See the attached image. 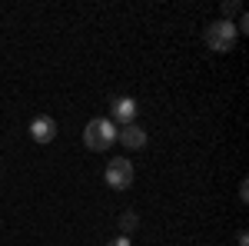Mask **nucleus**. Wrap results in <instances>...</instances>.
Returning a JSON list of instances; mask_svg holds the SVG:
<instances>
[{
	"instance_id": "1a4fd4ad",
	"label": "nucleus",
	"mask_w": 249,
	"mask_h": 246,
	"mask_svg": "<svg viewBox=\"0 0 249 246\" xmlns=\"http://www.w3.org/2000/svg\"><path fill=\"white\" fill-rule=\"evenodd\" d=\"M110 246H130V236H116V240H113Z\"/></svg>"
},
{
	"instance_id": "423d86ee",
	"label": "nucleus",
	"mask_w": 249,
	"mask_h": 246,
	"mask_svg": "<svg viewBox=\"0 0 249 246\" xmlns=\"http://www.w3.org/2000/svg\"><path fill=\"white\" fill-rule=\"evenodd\" d=\"M116 140H120L126 150H143V147H146V130L136 127V123H126V127L116 130Z\"/></svg>"
},
{
	"instance_id": "39448f33",
	"label": "nucleus",
	"mask_w": 249,
	"mask_h": 246,
	"mask_svg": "<svg viewBox=\"0 0 249 246\" xmlns=\"http://www.w3.org/2000/svg\"><path fill=\"white\" fill-rule=\"evenodd\" d=\"M110 110H113V123H120V127L133 123L136 114H140V107H136V100H133V96H116Z\"/></svg>"
},
{
	"instance_id": "6e6552de",
	"label": "nucleus",
	"mask_w": 249,
	"mask_h": 246,
	"mask_svg": "<svg viewBox=\"0 0 249 246\" xmlns=\"http://www.w3.org/2000/svg\"><path fill=\"white\" fill-rule=\"evenodd\" d=\"M236 10H239V3H236V0H226V3H223V14H226V20H230Z\"/></svg>"
},
{
	"instance_id": "7ed1b4c3",
	"label": "nucleus",
	"mask_w": 249,
	"mask_h": 246,
	"mask_svg": "<svg viewBox=\"0 0 249 246\" xmlns=\"http://www.w3.org/2000/svg\"><path fill=\"white\" fill-rule=\"evenodd\" d=\"M133 176H136V173H133V163H130V160H123V156L107 163V183H110L113 189L133 187Z\"/></svg>"
},
{
	"instance_id": "f03ea898",
	"label": "nucleus",
	"mask_w": 249,
	"mask_h": 246,
	"mask_svg": "<svg viewBox=\"0 0 249 246\" xmlns=\"http://www.w3.org/2000/svg\"><path fill=\"white\" fill-rule=\"evenodd\" d=\"M236 37H239V30H236V23L232 20H216L206 27V47H210L213 54H230L232 47H236Z\"/></svg>"
},
{
	"instance_id": "0eeeda50",
	"label": "nucleus",
	"mask_w": 249,
	"mask_h": 246,
	"mask_svg": "<svg viewBox=\"0 0 249 246\" xmlns=\"http://www.w3.org/2000/svg\"><path fill=\"white\" fill-rule=\"evenodd\" d=\"M136 227H140V216H136L133 209H126V213L120 216V229H123V236H130Z\"/></svg>"
},
{
	"instance_id": "f257e3e1",
	"label": "nucleus",
	"mask_w": 249,
	"mask_h": 246,
	"mask_svg": "<svg viewBox=\"0 0 249 246\" xmlns=\"http://www.w3.org/2000/svg\"><path fill=\"white\" fill-rule=\"evenodd\" d=\"M116 127L113 120H107V116H93L87 127H83V143L90 147L93 153H103V150H110L116 143Z\"/></svg>"
},
{
	"instance_id": "20e7f679",
	"label": "nucleus",
	"mask_w": 249,
	"mask_h": 246,
	"mask_svg": "<svg viewBox=\"0 0 249 246\" xmlns=\"http://www.w3.org/2000/svg\"><path fill=\"white\" fill-rule=\"evenodd\" d=\"M30 136H34V143H50L53 136H57V120L53 116H34L30 120Z\"/></svg>"
}]
</instances>
